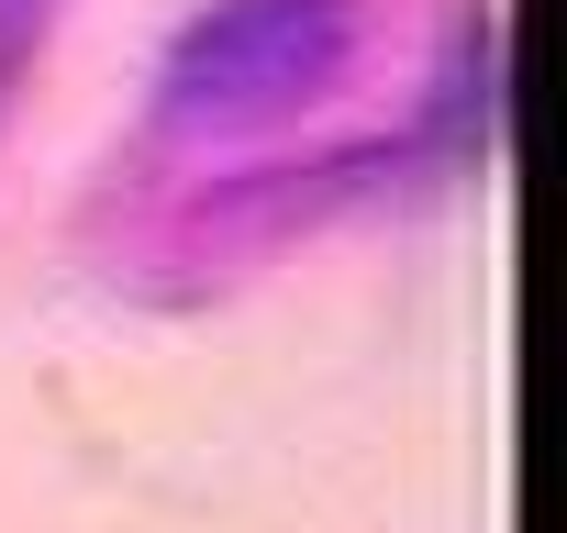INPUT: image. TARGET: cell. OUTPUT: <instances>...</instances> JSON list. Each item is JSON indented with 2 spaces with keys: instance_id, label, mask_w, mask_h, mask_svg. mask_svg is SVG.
Returning <instances> with one entry per match:
<instances>
[{
  "instance_id": "1",
  "label": "cell",
  "mask_w": 567,
  "mask_h": 533,
  "mask_svg": "<svg viewBox=\"0 0 567 533\" xmlns=\"http://www.w3.org/2000/svg\"><path fill=\"white\" fill-rule=\"evenodd\" d=\"M346 0H212L167 45V112L178 123H256L290 112L346 67Z\"/></svg>"
}]
</instances>
